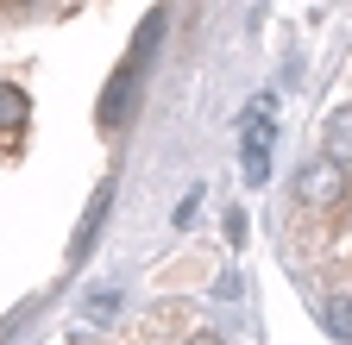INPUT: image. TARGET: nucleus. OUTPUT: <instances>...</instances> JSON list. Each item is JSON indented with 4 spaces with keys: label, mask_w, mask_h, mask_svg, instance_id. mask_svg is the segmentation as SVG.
<instances>
[{
    "label": "nucleus",
    "mask_w": 352,
    "mask_h": 345,
    "mask_svg": "<svg viewBox=\"0 0 352 345\" xmlns=\"http://www.w3.org/2000/svg\"><path fill=\"white\" fill-rule=\"evenodd\" d=\"M340 189H346V182H340V163H327V157H321V163H308V169H302V182H296V195H302L308 207H333Z\"/></svg>",
    "instance_id": "7ed1b4c3"
},
{
    "label": "nucleus",
    "mask_w": 352,
    "mask_h": 345,
    "mask_svg": "<svg viewBox=\"0 0 352 345\" xmlns=\"http://www.w3.org/2000/svg\"><path fill=\"white\" fill-rule=\"evenodd\" d=\"M120 308V289H101V295H88V308H82V326H107Z\"/></svg>",
    "instance_id": "0eeeda50"
},
{
    "label": "nucleus",
    "mask_w": 352,
    "mask_h": 345,
    "mask_svg": "<svg viewBox=\"0 0 352 345\" xmlns=\"http://www.w3.org/2000/svg\"><path fill=\"white\" fill-rule=\"evenodd\" d=\"M157 38H164V13H151V19L139 25V45H132L126 63L113 69L107 95H101V126H120V119H126V101L139 95V75H145V63H151V51H157Z\"/></svg>",
    "instance_id": "f257e3e1"
},
{
    "label": "nucleus",
    "mask_w": 352,
    "mask_h": 345,
    "mask_svg": "<svg viewBox=\"0 0 352 345\" xmlns=\"http://www.w3.org/2000/svg\"><path fill=\"white\" fill-rule=\"evenodd\" d=\"M107 207H113V182H101V189H95V201H88L82 226H76V239H69V251H76V257L95 245V233H101V220H107Z\"/></svg>",
    "instance_id": "39448f33"
},
{
    "label": "nucleus",
    "mask_w": 352,
    "mask_h": 345,
    "mask_svg": "<svg viewBox=\"0 0 352 345\" xmlns=\"http://www.w3.org/2000/svg\"><path fill=\"white\" fill-rule=\"evenodd\" d=\"M239 163L245 182H271V95H258L239 119Z\"/></svg>",
    "instance_id": "f03ea898"
},
{
    "label": "nucleus",
    "mask_w": 352,
    "mask_h": 345,
    "mask_svg": "<svg viewBox=\"0 0 352 345\" xmlns=\"http://www.w3.org/2000/svg\"><path fill=\"white\" fill-rule=\"evenodd\" d=\"M189 345H220V339H214V333H195V339H189Z\"/></svg>",
    "instance_id": "1a4fd4ad"
},
{
    "label": "nucleus",
    "mask_w": 352,
    "mask_h": 345,
    "mask_svg": "<svg viewBox=\"0 0 352 345\" xmlns=\"http://www.w3.org/2000/svg\"><path fill=\"white\" fill-rule=\"evenodd\" d=\"M321 145H327V163H352V107H340V113H327V126H321Z\"/></svg>",
    "instance_id": "20e7f679"
},
{
    "label": "nucleus",
    "mask_w": 352,
    "mask_h": 345,
    "mask_svg": "<svg viewBox=\"0 0 352 345\" xmlns=\"http://www.w3.org/2000/svg\"><path fill=\"white\" fill-rule=\"evenodd\" d=\"M327 326H333L340 339H352V295H333V301H327Z\"/></svg>",
    "instance_id": "6e6552de"
},
{
    "label": "nucleus",
    "mask_w": 352,
    "mask_h": 345,
    "mask_svg": "<svg viewBox=\"0 0 352 345\" xmlns=\"http://www.w3.org/2000/svg\"><path fill=\"white\" fill-rule=\"evenodd\" d=\"M25 113H32V101L13 88V82H0V132H19V126H25Z\"/></svg>",
    "instance_id": "423d86ee"
}]
</instances>
